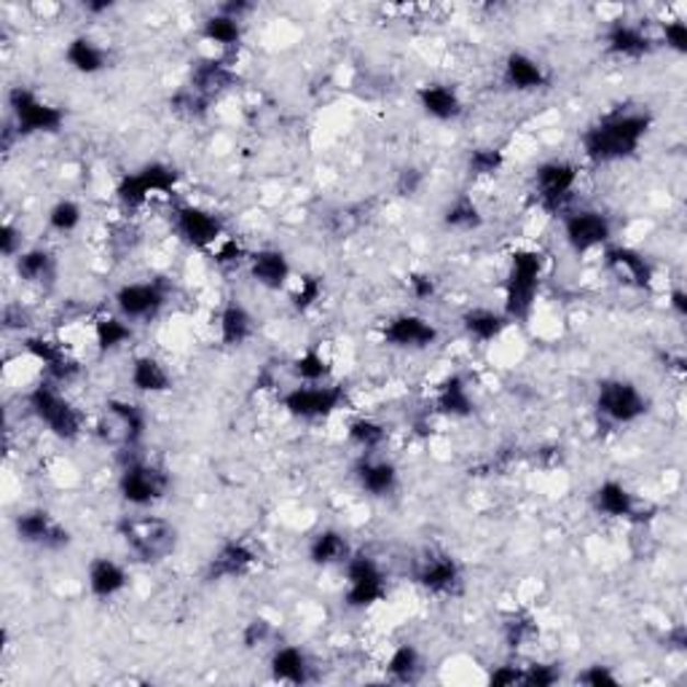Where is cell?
Listing matches in <instances>:
<instances>
[{"instance_id": "obj_5", "label": "cell", "mask_w": 687, "mask_h": 687, "mask_svg": "<svg viewBox=\"0 0 687 687\" xmlns=\"http://www.w3.org/2000/svg\"><path fill=\"white\" fill-rule=\"evenodd\" d=\"M594 411L599 420H605L612 427H629L644 420L650 411V400L631 379L609 376L596 385Z\"/></svg>"}, {"instance_id": "obj_34", "label": "cell", "mask_w": 687, "mask_h": 687, "mask_svg": "<svg viewBox=\"0 0 687 687\" xmlns=\"http://www.w3.org/2000/svg\"><path fill=\"white\" fill-rule=\"evenodd\" d=\"M65 62L79 76H98L111 68V54L89 35H76L65 46Z\"/></svg>"}, {"instance_id": "obj_46", "label": "cell", "mask_w": 687, "mask_h": 687, "mask_svg": "<svg viewBox=\"0 0 687 687\" xmlns=\"http://www.w3.org/2000/svg\"><path fill=\"white\" fill-rule=\"evenodd\" d=\"M503 637H505L507 648L516 650V653H518V650H522L524 644L531 642V639L537 637L535 618H531V615H527V612H513L511 618L505 620Z\"/></svg>"}, {"instance_id": "obj_36", "label": "cell", "mask_w": 687, "mask_h": 687, "mask_svg": "<svg viewBox=\"0 0 687 687\" xmlns=\"http://www.w3.org/2000/svg\"><path fill=\"white\" fill-rule=\"evenodd\" d=\"M218 336L224 346H244L255 336V318L239 301H226L218 312Z\"/></svg>"}, {"instance_id": "obj_19", "label": "cell", "mask_w": 687, "mask_h": 687, "mask_svg": "<svg viewBox=\"0 0 687 687\" xmlns=\"http://www.w3.org/2000/svg\"><path fill=\"white\" fill-rule=\"evenodd\" d=\"M22 346H25V352L33 357L35 363H41V368H44V379L54 381V385H59V387L70 385V381L81 374L79 360L65 350V344L54 342V339L27 336L25 342H22Z\"/></svg>"}, {"instance_id": "obj_12", "label": "cell", "mask_w": 687, "mask_h": 687, "mask_svg": "<svg viewBox=\"0 0 687 687\" xmlns=\"http://www.w3.org/2000/svg\"><path fill=\"white\" fill-rule=\"evenodd\" d=\"M561 231H564V242L577 259L594 253V250H605L612 244L615 226L607 213L594 210V207H581V210L564 213L561 220Z\"/></svg>"}, {"instance_id": "obj_17", "label": "cell", "mask_w": 687, "mask_h": 687, "mask_svg": "<svg viewBox=\"0 0 687 687\" xmlns=\"http://www.w3.org/2000/svg\"><path fill=\"white\" fill-rule=\"evenodd\" d=\"M14 535L25 546L41 548V551H62L70 546V531L44 507H30L14 516Z\"/></svg>"}, {"instance_id": "obj_15", "label": "cell", "mask_w": 687, "mask_h": 687, "mask_svg": "<svg viewBox=\"0 0 687 687\" xmlns=\"http://www.w3.org/2000/svg\"><path fill=\"white\" fill-rule=\"evenodd\" d=\"M411 577L422 591L433 596H459L465 588V575L459 561L446 551H427L414 561Z\"/></svg>"}, {"instance_id": "obj_59", "label": "cell", "mask_w": 687, "mask_h": 687, "mask_svg": "<svg viewBox=\"0 0 687 687\" xmlns=\"http://www.w3.org/2000/svg\"><path fill=\"white\" fill-rule=\"evenodd\" d=\"M668 307H672V312L677 314L679 320L687 318V293L683 288H674L672 293H668Z\"/></svg>"}, {"instance_id": "obj_10", "label": "cell", "mask_w": 687, "mask_h": 687, "mask_svg": "<svg viewBox=\"0 0 687 687\" xmlns=\"http://www.w3.org/2000/svg\"><path fill=\"white\" fill-rule=\"evenodd\" d=\"M285 414L298 422H320L342 411L346 405V387L336 381H322V385H296L285 392L283 400Z\"/></svg>"}, {"instance_id": "obj_16", "label": "cell", "mask_w": 687, "mask_h": 687, "mask_svg": "<svg viewBox=\"0 0 687 687\" xmlns=\"http://www.w3.org/2000/svg\"><path fill=\"white\" fill-rule=\"evenodd\" d=\"M438 325L416 312H400L381 325V342L392 346V350L424 352L438 344Z\"/></svg>"}, {"instance_id": "obj_40", "label": "cell", "mask_w": 687, "mask_h": 687, "mask_svg": "<svg viewBox=\"0 0 687 687\" xmlns=\"http://www.w3.org/2000/svg\"><path fill=\"white\" fill-rule=\"evenodd\" d=\"M290 374L296 376L298 385H322L331 381L333 366L320 346H307L290 360Z\"/></svg>"}, {"instance_id": "obj_49", "label": "cell", "mask_w": 687, "mask_h": 687, "mask_svg": "<svg viewBox=\"0 0 687 687\" xmlns=\"http://www.w3.org/2000/svg\"><path fill=\"white\" fill-rule=\"evenodd\" d=\"M561 679V668L559 663H542L535 661L529 666H524V677L522 685L527 687H551Z\"/></svg>"}, {"instance_id": "obj_42", "label": "cell", "mask_w": 687, "mask_h": 687, "mask_svg": "<svg viewBox=\"0 0 687 687\" xmlns=\"http://www.w3.org/2000/svg\"><path fill=\"white\" fill-rule=\"evenodd\" d=\"M390 433L379 420H370V416H355L346 424V440H350L360 454H379L381 446L387 444Z\"/></svg>"}, {"instance_id": "obj_57", "label": "cell", "mask_w": 687, "mask_h": 687, "mask_svg": "<svg viewBox=\"0 0 687 687\" xmlns=\"http://www.w3.org/2000/svg\"><path fill=\"white\" fill-rule=\"evenodd\" d=\"M522 677H524V666H513V663H505V666L492 668V674H489V685H494V687L522 685Z\"/></svg>"}, {"instance_id": "obj_2", "label": "cell", "mask_w": 687, "mask_h": 687, "mask_svg": "<svg viewBox=\"0 0 687 687\" xmlns=\"http://www.w3.org/2000/svg\"><path fill=\"white\" fill-rule=\"evenodd\" d=\"M546 277V259L535 248L513 250L503 285V312L511 322L529 320Z\"/></svg>"}, {"instance_id": "obj_30", "label": "cell", "mask_w": 687, "mask_h": 687, "mask_svg": "<svg viewBox=\"0 0 687 687\" xmlns=\"http://www.w3.org/2000/svg\"><path fill=\"white\" fill-rule=\"evenodd\" d=\"M591 505H594V511L599 516L612 518V522H629V518H634L639 513L637 494L623 481H618V478L602 481L594 489V494H591Z\"/></svg>"}, {"instance_id": "obj_38", "label": "cell", "mask_w": 687, "mask_h": 687, "mask_svg": "<svg viewBox=\"0 0 687 687\" xmlns=\"http://www.w3.org/2000/svg\"><path fill=\"white\" fill-rule=\"evenodd\" d=\"M385 672L392 683L416 685L424 677V655L414 642H400L385 663Z\"/></svg>"}, {"instance_id": "obj_60", "label": "cell", "mask_w": 687, "mask_h": 687, "mask_svg": "<svg viewBox=\"0 0 687 687\" xmlns=\"http://www.w3.org/2000/svg\"><path fill=\"white\" fill-rule=\"evenodd\" d=\"M83 9L89 11V14H105V11L113 9V3H107V0H103V3H87Z\"/></svg>"}, {"instance_id": "obj_50", "label": "cell", "mask_w": 687, "mask_h": 687, "mask_svg": "<svg viewBox=\"0 0 687 687\" xmlns=\"http://www.w3.org/2000/svg\"><path fill=\"white\" fill-rule=\"evenodd\" d=\"M272 639H274V623L268 618H264V615H259V618H250L248 623H244L242 644L248 650L264 648V644L272 642Z\"/></svg>"}, {"instance_id": "obj_35", "label": "cell", "mask_w": 687, "mask_h": 687, "mask_svg": "<svg viewBox=\"0 0 687 687\" xmlns=\"http://www.w3.org/2000/svg\"><path fill=\"white\" fill-rule=\"evenodd\" d=\"M129 387L140 396H164L172 390V374L157 355H137L129 366Z\"/></svg>"}, {"instance_id": "obj_1", "label": "cell", "mask_w": 687, "mask_h": 687, "mask_svg": "<svg viewBox=\"0 0 687 687\" xmlns=\"http://www.w3.org/2000/svg\"><path fill=\"white\" fill-rule=\"evenodd\" d=\"M653 113L648 107H615L596 118L581 135L583 157L591 164H618L634 159L653 129Z\"/></svg>"}, {"instance_id": "obj_51", "label": "cell", "mask_w": 687, "mask_h": 687, "mask_svg": "<svg viewBox=\"0 0 687 687\" xmlns=\"http://www.w3.org/2000/svg\"><path fill=\"white\" fill-rule=\"evenodd\" d=\"M659 44L666 46L668 51H674V54H679V57H685V54H687V25H685V20H679V16H677V20L663 22Z\"/></svg>"}, {"instance_id": "obj_28", "label": "cell", "mask_w": 687, "mask_h": 687, "mask_svg": "<svg viewBox=\"0 0 687 687\" xmlns=\"http://www.w3.org/2000/svg\"><path fill=\"white\" fill-rule=\"evenodd\" d=\"M268 672L274 683L301 687L314 679V663L298 644H277L268 655Z\"/></svg>"}, {"instance_id": "obj_4", "label": "cell", "mask_w": 687, "mask_h": 687, "mask_svg": "<svg viewBox=\"0 0 687 687\" xmlns=\"http://www.w3.org/2000/svg\"><path fill=\"white\" fill-rule=\"evenodd\" d=\"M27 409L46 430L59 440H79L83 435V414L59 385L49 379H41L33 390L27 392Z\"/></svg>"}, {"instance_id": "obj_11", "label": "cell", "mask_w": 687, "mask_h": 687, "mask_svg": "<svg viewBox=\"0 0 687 687\" xmlns=\"http://www.w3.org/2000/svg\"><path fill=\"white\" fill-rule=\"evenodd\" d=\"M178 188V172L175 167L164 164V161H148L140 170L124 175L116 185V199L122 202L127 210H140L146 207L153 196L172 194Z\"/></svg>"}, {"instance_id": "obj_23", "label": "cell", "mask_w": 687, "mask_h": 687, "mask_svg": "<svg viewBox=\"0 0 687 687\" xmlns=\"http://www.w3.org/2000/svg\"><path fill=\"white\" fill-rule=\"evenodd\" d=\"M503 83L511 92L531 94L551 87V73L546 65L527 51H511L503 59Z\"/></svg>"}, {"instance_id": "obj_53", "label": "cell", "mask_w": 687, "mask_h": 687, "mask_svg": "<svg viewBox=\"0 0 687 687\" xmlns=\"http://www.w3.org/2000/svg\"><path fill=\"white\" fill-rule=\"evenodd\" d=\"M248 259H250V253L237 242L234 237H226L224 242L213 250V261L218 266H239V264L248 266Z\"/></svg>"}, {"instance_id": "obj_22", "label": "cell", "mask_w": 687, "mask_h": 687, "mask_svg": "<svg viewBox=\"0 0 687 687\" xmlns=\"http://www.w3.org/2000/svg\"><path fill=\"white\" fill-rule=\"evenodd\" d=\"M259 564V556L244 540H226L215 548V553L207 559V581L220 583V581H237L253 572V566Z\"/></svg>"}, {"instance_id": "obj_44", "label": "cell", "mask_w": 687, "mask_h": 687, "mask_svg": "<svg viewBox=\"0 0 687 687\" xmlns=\"http://www.w3.org/2000/svg\"><path fill=\"white\" fill-rule=\"evenodd\" d=\"M83 220V210L79 202L73 199H59L54 202V205L49 207V213H46V226L54 231V234H73V231H79Z\"/></svg>"}, {"instance_id": "obj_37", "label": "cell", "mask_w": 687, "mask_h": 687, "mask_svg": "<svg viewBox=\"0 0 687 687\" xmlns=\"http://www.w3.org/2000/svg\"><path fill=\"white\" fill-rule=\"evenodd\" d=\"M14 272L27 285H49L57 277V259L46 248H25L14 259Z\"/></svg>"}, {"instance_id": "obj_14", "label": "cell", "mask_w": 687, "mask_h": 687, "mask_svg": "<svg viewBox=\"0 0 687 687\" xmlns=\"http://www.w3.org/2000/svg\"><path fill=\"white\" fill-rule=\"evenodd\" d=\"M170 290L161 279H140V283H124L113 296V307L116 314L133 325H142V322H153L164 312Z\"/></svg>"}, {"instance_id": "obj_41", "label": "cell", "mask_w": 687, "mask_h": 687, "mask_svg": "<svg viewBox=\"0 0 687 687\" xmlns=\"http://www.w3.org/2000/svg\"><path fill=\"white\" fill-rule=\"evenodd\" d=\"M135 336V325L122 318V314H105L94 322V344L98 350L107 355V352H116L122 346H127Z\"/></svg>"}, {"instance_id": "obj_52", "label": "cell", "mask_w": 687, "mask_h": 687, "mask_svg": "<svg viewBox=\"0 0 687 687\" xmlns=\"http://www.w3.org/2000/svg\"><path fill=\"white\" fill-rule=\"evenodd\" d=\"M577 685H588V687H618L620 677L612 672V666H605V663H594V666H585L581 674L575 677Z\"/></svg>"}, {"instance_id": "obj_9", "label": "cell", "mask_w": 687, "mask_h": 687, "mask_svg": "<svg viewBox=\"0 0 687 687\" xmlns=\"http://www.w3.org/2000/svg\"><path fill=\"white\" fill-rule=\"evenodd\" d=\"M9 111L14 118L16 133L22 137L30 135H57L65 127V111L59 105L41 98L30 87H11L9 89Z\"/></svg>"}, {"instance_id": "obj_47", "label": "cell", "mask_w": 687, "mask_h": 687, "mask_svg": "<svg viewBox=\"0 0 687 687\" xmlns=\"http://www.w3.org/2000/svg\"><path fill=\"white\" fill-rule=\"evenodd\" d=\"M322 296V283L320 277H314V274H304V277H298V283L293 285L290 290V304L296 312H309L312 307H318Z\"/></svg>"}, {"instance_id": "obj_56", "label": "cell", "mask_w": 687, "mask_h": 687, "mask_svg": "<svg viewBox=\"0 0 687 687\" xmlns=\"http://www.w3.org/2000/svg\"><path fill=\"white\" fill-rule=\"evenodd\" d=\"M409 290L416 301H430V298H435V293H438V283H435L430 274L414 272L409 274Z\"/></svg>"}, {"instance_id": "obj_48", "label": "cell", "mask_w": 687, "mask_h": 687, "mask_svg": "<svg viewBox=\"0 0 687 687\" xmlns=\"http://www.w3.org/2000/svg\"><path fill=\"white\" fill-rule=\"evenodd\" d=\"M170 105H172V111L181 113V116H185V118H199V116H205L207 107H210V100H205L202 94H196L191 87H183V89H178L175 94H172Z\"/></svg>"}, {"instance_id": "obj_21", "label": "cell", "mask_w": 687, "mask_h": 687, "mask_svg": "<svg viewBox=\"0 0 687 687\" xmlns=\"http://www.w3.org/2000/svg\"><path fill=\"white\" fill-rule=\"evenodd\" d=\"M357 489L374 500L392 497L400 486V470L392 459L379 457V454H360V459L352 468Z\"/></svg>"}, {"instance_id": "obj_25", "label": "cell", "mask_w": 687, "mask_h": 687, "mask_svg": "<svg viewBox=\"0 0 687 687\" xmlns=\"http://www.w3.org/2000/svg\"><path fill=\"white\" fill-rule=\"evenodd\" d=\"M237 81H239V76L229 59L205 57L191 68L188 83H185V87H191L196 94H202V98L213 103L215 98H220V94H226L229 89H234Z\"/></svg>"}, {"instance_id": "obj_27", "label": "cell", "mask_w": 687, "mask_h": 687, "mask_svg": "<svg viewBox=\"0 0 687 687\" xmlns=\"http://www.w3.org/2000/svg\"><path fill=\"white\" fill-rule=\"evenodd\" d=\"M87 588L100 602L116 599L129 588V570L111 556H94L87 564Z\"/></svg>"}, {"instance_id": "obj_31", "label": "cell", "mask_w": 687, "mask_h": 687, "mask_svg": "<svg viewBox=\"0 0 687 687\" xmlns=\"http://www.w3.org/2000/svg\"><path fill=\"white\" fill-rule=\"evenodd\" d=\"M355 553V548L350 546V537L342 529L328 527L314 531V537L309 540L307 556L309 564L320 566V570H331V566H344L346 559Z\"/></svg>"}, {"instance_id": "obj_13", "label": "cell", "mask_w": 687, "mask_h": 687, "mask_svg": "<svg viewBox=\"0 0 687 687\" xmlns=\"http://www.w3.org/2000/svg\"><path fill=\"white\" fill-rule=\"evenodd\" d=\"M172 229L178 239L188 244L191 250L213 253L226 239V224L215 210H207L202 205H178L172 213Z\"/></svg>"}, {"instance_id": "obj_18", "label": "cell", "mask_w": 687, "mask_h": 687, "mask_svg": "<svg viewBox=\"0 0 687 687\" xmlns=\"http://www.w3.org/2000/svg\"><path fill=\"white\" fill-rule=\"evenodd\" d=\"M605 268L612 274L618 283L634 290H650L655 283V266L644 253H639L631 244H607L605 250Z\"/></svg>"}, {"instance_id": "obj_33", "label": "cell", "mask_w": 687, "mask_h": 687, "mask_svg": "<svg viewBox=\"0 0 687 687\" xmlns=\"http://www.w3.org/2000/svg\"><path fill=\"white\" fill-rule=\"evenodd\" d=\"M459 322H462L465 336L476 344H494L497 339H503L507 328L513 325V322L505 318L503 309H492V307L465 309L462 320Z\"/></svg>"}, {"instance_id": "obj_8", "label": "cell", "mask_w": 687, "mask_h": 687, "mask_svg": "<svg viewBox=\"0 0 687 687\" xmlns=\"http://www.w3.org/2000/svg\"><path fill=\"white\" fill-rule=\"evenodd\" d=\"M344 605L350 609H370L390 594L385 570L370 553H352L344 564Z\"/></svg>"}, {"instance_id": "obj_54", "label": "cell", "mask_w": 687, "mask_h": 687, "mask_svg": "<svg viewBox=\"0 0 687 687\" xmlns=\"http://www.w3.org/2000/svg\"><path fill=\"white\" fill-rule=\"evenodd\" d=\"M424 185V172L420 167H403L398 172V181H396V191L400 196H416Z\"/></svg>"}, {"instance_id": "obj_55", "label": "cell", "mask_w": 687, "mask_h": 687, "mask_svg": "<svg viewBox=\"0 0 687 687\" xmlns=\"http://www.w3.org/2000/svg\"><path fill=\"white\" fill-rule=\"evenodd\" d=\"M22 250H25L22 248V229H16L14 224L5 220V224L0 226V253H3L5 259L14 261Z\"/></svg>"}, {"instance_id": "obj_58", "label": "cell", "mask_w": 687, "mask_h": 687, "mask_svg": "<svg viewBox=\"0 0 687 687\" xmlns=\"http://www.w3.org/2000/svg\"><path fill=\"white\" fill-rule=\"evenodd\" d=\"M666 648L677 650V653H683V650L687 648V629L683 623L672 626V629L666 631Z\"/></svg>"}, {"instance_id": "obj_32", "label": "cell", "mask_w": 687, "mask_h": 687, "mask_svg": "<svg viewBox=\"0 0 687 687\" xmlns=\"http://www.w3.org/2000/svg\"><path fill=\"white\" fill-rule=\"evenodd\" d=\"M435 414L449 420H468L476 414V400L470 396V385L462 374L446 376L435 392Z\"/></svg>"}, {"instance_id": "obj_7", "label": "cell", "mask_w": 687, "mask_h": 687, "mask_svg": "<svg viewBox=\"0 0 687 687\" xmlns=\"http://www.w3.org/2000/svg\"><path fill=\"white\" fill-rule=\"evenodd\" d=\"M172 489V478L164 468L148 459L133 457L118 473V494L129 507L137 511H148V507L159 505L167 500Z\"/></svg>"}, {"instance_id": "obj_6", "label": "cell", "mask_w": 687, "mask_h": 687, "mask_svg": "<svg viewBox=\"0 0 687 687\" xmlns=\"http://www.w3.org/2000/svg\"><path fill=\"white\" fill-rule=\"evenodd\" d=\"M577 183H581V167L570 159H546L535 167L531 175V194L540 210L548 215L564 213L566 205L575 199Z\"/></svg>"}, {"instance_id": "obj_24", "label": "cell", "mask_w": 687, "mask_h": 687, "mask_svg": "<svg viewBox=\"0 0 687 687\" xmlns=\"http://www.w3.org/2000/svg\"><path fill=\"white\" fill-rule=\"evenodd\" d=\"M248 274L259 288L264 290H288L293 279V266L285 250L279 248H261L250 253Z\"/></svg>"}, {"instance_id": "obj_43", "label": "cell", "mask_w": 687, "mask_h": 687, "mask_svg": "<svg viewBox=\"0 0 687 687\" xmlns=\"http://www.w3.org/2000/svg\"><path fill=\"white\" fill-rule=\"evenodd\" d=\"M444 226L449 231H457V234H470V231L481 229L483 213L473 196L462 194L451 199L444 210Z\"/></svg>"}, {"instance_id": "obj_26", "label": "cell", "mask_w": 687, "mask_h": 687, "mask_svg": "<svg viewBox=\"0 0 687 687\" xmlns=\"http://www.w3.org/2000/svg\"><path fill=\"white\" fill-rule=\"evenodd\" d=\"M605 46L618 59H642L653 54L655 46H659V38L650 35L639 22L615 20L605 33Z\"/></svg>"}, {"instance_id": "obj_45", "label": "cell", "mask_w": 687, "mask_h": 687, "mask_svg": "<svg viewBox=\"0 0 687 687\" xmlns=\"http://www.w3.org/2000/svg\"><path fill=\"white\" fill-rule=\"evenodd\" d=\"M503 167H505L503 148L483 146V148H473V151L468 153V175L476 178V181L494 178L500 170H503Z\"/></svg>"}, {"instance_id": "obj_3", "label": "cell", "mask_w": 687, "mask_h": 687, "mask_svg": "<svg viewBox=\"0 0 687 687\" xmlns=\"http://www.w3.org/2000/svg\"><path fill=\"white\" fill-rule=\"evenodd\" d=\"M118 537L124 548L133 556V561L146 566H157L170 559L178 548V527L170 518L157 513H142V516H127L118 524Z\"/></svg>"}, {"instance_id": "obj_29", "label": "cell", "mask_w": 687, "mask_h": 687, "mask_svg": "<svg viewBox=\"0 0 687 687\" xmlns=\"http://www.w3.org/2000/svg\"><path fill=\"white\" fill-rule=\"evenodd\" d=\"M416 103H420L424 116L440 124L457 122V118H462V113H465L462 94H459L451 83H444V81L422 83V87L416 89Z\"/></svg>"}, {"instance_id": "obj_20", "label": "cell", "mask_w": 687, "mask_h": 687, "mask_svg": "<svg viewBox=\"0 0 687 687\" xmlns=\"http://www.w3.org/2000/svg\"><path fill=\"white\" fill-rule=\"evenodd\" d=\"M105 416L111 438L118 440L127 451H137V446L142 444L148 430L146 409L140 403H133V400L111 398L105 403Z\"/></svg>"}, {"instance_id": "obj_39", "label": "cell", "mask_w": 687, "mask_h": 687, "mask_svg": "<svg viewBox=\"0 0 687 687\" xmlns=\"http://www.w3.org/2000/svg\"><path fill=\"white\" fill-rule=\"evenodd\" d=\"M199 35L207 41V44L218 46L220 51H231L242 44L244 22L224 14V11H215V14H210L205 22H202Z\"/></svg>"}]
</instances>
